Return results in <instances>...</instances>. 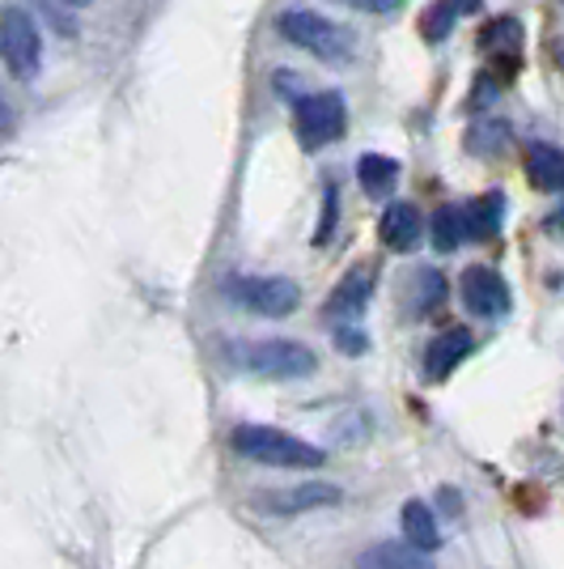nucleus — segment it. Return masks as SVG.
I'll return each mask as SVG.
<instances>
[{"label": "nucleus", "mask_w": 564, "mask_h": 569, "mask_svg": "<svg viewBox=\"0 0 564 569\" xmlns=\"http://www.w3.org/2000/svg\"><path fill=\"white\" fill-rule=\"evenodd\" d=\"M234 455L251 459V463H263V468H298V472H310V468H323L328 455L319 451L314 442H302L284 429L272 426H238L234 438H230Z\"/></svg>", "instance_id": "nucleus-1"}, {"label": "nucleus", "mask_w": 564, "mask_h": 569, "mask_svg": "<svg viewBox=\"0 0 564 569\" xmlns=\"http://www.w3.org/2000/svg\"><path fill=\"white\" fill-rule=\"evenodd\" d=\"M276 30L289 48L306 51L314 60H328V64H340L353 56V34L344 26H335L331 18L314 13V9H284L276 18Z\"/></svg>", "instance_id": "nucleus-2"}, {"label": "nucleus", "mask_w": 564, "mask_h": 569, "mask_svg": "<svg viewBox=\"0 0 564 569\" xmlns=\"http://www.w3.org/2000/svg\"><path fill=\"white\" fill-rule=\"evenodd\" d=\"M234 361L246 366L259 379H310L319 370V357L310 345L302 340H289V336H276V340H246V345H234Z\"/></svg>", "instance_id": "nucleus-3"}, {"label": "nucleus", "mask_w": 564, "mask_h": 569, "mask_svg": "<svg viewBox=\"0 0 564 569\" xmlns=\"http://www.w3.org/2000/svg\"><path fill=\"white\" fill-rule=\"evenodd\" d=\"M349 128V102L335 90H323V94H310L298 102V141L306 153H319L328 149L331 141H340Z\"/></svg>", "instance_id": "nucleus-4"}, {"label": "nucleus", "mask_w": 564, "mask_h": 569, "mask_svg": "<svg viewBox=\"0 0 564 569\" xmlns=\"http://www.w3.org/2000/svg\"><path fill=\"white\" fill-rule=\"evenodd\" d=\"M0 56H4V69L18 81H30L43 64V34H39L34 18L22 13L18 4H9L0 13Z\"/></svg>", "instance_id": "nucleus-5"}, {"label": "nucleus", "mask_w": 564, "mask_h": 569, "mask_svg": "<svg viewBox=\"0 0 564 569\" xmlns=\"http://www.w3.org/2000/svg\"><path fill=\"white\" fill-rule=\"evenodd\" d=\"M225 293L234 298L238 307L268 315V319H284L302 307V289L289 277H234L225 284Z\"/></svg>", "instance_id": "nucleus-6"}, {"label": "nucleus", "mask_w": 564, "mask_h": 569, "mask_svg": "<svg viewBox=\"0 0 564 569\" xmlns=\"http://www.w3.org/2000/svg\"><path fill=\"white\" fill-rule=\"evenodd\" d=\"M463 302L475 319H505L514 310V293L496 268H467L463 272Z\"/></svg>", "instance_id": "nucleus-7"}, {"label": "nucleus", "mask_w": 564, "mask_h": 569, "mask_svg": "<svg viewBox=\"0 0 564 569\" xmlns=\"http://www.w3.org/2000/svg\"><path fill=\"white\" fill-rule=\"evenodd\" d=\"M374 284H377V272L370 263H353L349 272H344V281L335 284V293H331L328 302V319H340V323H356L365 307H370V298H374Z\"/></svg>", "instance_id": "nucleus-8"}, {"label": "nucleus", "mask_w": 564, "mask_h": 569, "mask_svg": "<svg viewBox=\"0 0 564 569\" xmlns=\"http://www.w3.org/2000/svg\"><path fill=\"white\" fill-rule=\"evenodd\" d=\"M340 501V485L328 480H310V485H289L281 493H268L263 510H276V515H306V510H323Z\"/></svg>", "instance_id": "nucleus-9"}, {"label": "nucleus", "mask_w": 564, "mask_h": 569, "mask_svg": "<svg viewBox=\"0 0 564 569\" xmlns=\"http://www.w3.org/2000/svg\"><path fill=\"white\" fill-rule=\"evenodd\" d=\"M424 234V217L416 204H407V200H395V204H386V213L377 221V238L386 242V251H412Z\"/></svg>", "instance_id": "nucleus-10"}, {"label": "nucleus", "mask_w": 564, "mask_h": 569, "mask_svg": "<svg viewBox=\"0 0 564 569\" xmlns=\"http://www.w3.org/2000/svg\"><path fill=\"white\" fill-rule=\"evenodd\" d=\"M471 349H475V340H471L467 328H446V332L429 345V353H424V375L433 382L450 379V375L467 361Z\"/></svg>", "instance_id": "nucleus-11"}, {"label": "nucleus", "mask_w": 564, "mask_h": 569, "mask_svg": "<svg viewBox=\"0 0 564 569\" xmlns=\"http://www.w3.org/2000/svg\"><path fill=\"white\" fill-rule=\"evenodd\" d=\"M356 569H437L433 557L416 545H395V540H382V545H370L361 557H356Z\"/></svg>", "instance_id": "nucleus-12"}, {"label": "nucleus", "mask_w": 564, "mask_h": 569, "mask_svg": "<svg viewBox=\"0 0 564 569\" xmlns=\"http://www.w3.org/2000/svg\"><path fill=\"white\" fill-rule=\"evenodd\" d=\"M517 48H522V26H517L514 18H496V22H489V30L480 34V51L501 69V77H514Z\"/></svg>", "instance_id": "nucleus-13"}, {"label": "nucleus", "mask_w": 564, "mask_h": 569, "mask_svg": "<svg viewBox=\"0 0 564 569\" xmlns=\"http://www.w3.org/2000/svg\"><path fill=\"white\" fill-rule=\"evenodd\" d=\"M526 179L540 191H564V149L556 144H531L526 149Z\"/></svg>", "instance_id": "nucleus-14"}, {"label": "nucleus", "mask_w": 564, "mask_h": 569, "mask_svg": "<svg viewBox=\"0 0 564 569\" xmlns=\"http://www.w3.org/2000/svg\"><path fill=\"white\" fill-rule=\"evenodd\" d=\"M400 522H403V540H407V545L424 548V552H437V548H442V527H437V515H433L424 501H403Z\"/></svg>", "instance_id": "nucleus-15"}, {"label": "nucleus", "mask_w": 564, "mask_h": 569, "mask_svg": "<svg viewBox=\"0 0 564 569\" xmlns=\"http://www.w3.org/2000/svg\"><path fill=\"white\" fill-rule=\"evenodd\" d=\"M501 221H505V196L501 191H489V196L467 204V230L475 242H489V238L501 234Z\"/></svg>", "instance_id": "nucleus-16"}, {"label": "nucleus", "mask_w": 564, "mask_h": 569, "mask_svg": "<svg viewBox=\"0 0 564 569\" xmlns=\"http://www.w3.org/2000/svg\"><path fill=\"white\" fill-rule=\"evenodd\" d=\"M429 238H433V247H437L442 256L459 251V247H463V242L471 238L467 209H459V204H442V209L433 213V230H429Z\"/></svg>", "instance_id": "nucleus-17"}, {"label": "nucleus", "mask_w": 564, "mask_h": 569, "mask_svg": "<svg viewBox=\"0 0 564 569\" xmlns=\"http://www.w3.org/2000/svg\"><path fill=\"white\" fill-rule=\"evenodd\" d=\"M356 179H361L365 196H391L395 183H400V162L386 158V153H365L356 162Z\"/></svg>", "instance_id": "nucleus-18"}, {"label": "nucleus", "mask_w": 564, "mask_h": 569, "mask_svg": "<svg viewBox=\"0 0 564 569\" xmlns=\"http://www.w3.org/2000/svg\"><path fill=\"white\" fill-rule=\"evenodd\" d=\"M446 307V277L437 268H421L416 284H412V315H433V310Z\"/></svg>", "instance_id": "nucleus-19"}, {"label": "nucleus", "mask_w": 564, "mask_h": 569, "mask_svg": "<svg viewBox=\"0 0 564 569\" xmlns=\"http://www.w3.org/2000/svg\"><path fill=\"white\" fill-rule=\"evenodd\" d=\"M471 9H480V0H442V4H433V9L424 13V39H429V43L446 39L450 26L459 22V13H471Z\"/></svg>", "instance_id": "nucleus-20"}, {"label": "nucleus", "mask_w": 564, "mask_h": 569, "mask_svg": "<svg viewBox=\"0 0 564 569\" xmlns=\"http://www.w3.org/2000/svg\"><path fill=\"white\" fill-rule=\"evenodd\" d=\"M505 144H510V123H501V119H484V123L471 128L467 149L471 153H480V158H496Z\"/></svg>", "instance_id": "nucleus-21"}, {"label": "nucleus", "mask_w": 564, "mask_h": 569, "mask_svg": "<svg viewBox=\"0 0 564 569\" xmlns=\"http://www.w3.org/2000/svg\"><path fill=\"white\" fill-rule=\"evenodd\" d=\"M335 217H340V191H335V183H328V191H323V221H319V230H314V242L323 247L331 238V230H335Z\"/></svg>", "instance_id": "nucleus-22"}, {"label": "nucleus", "mask_w": 564, "mask_h": 569, "mask_svg": "<svg viewBox=\"0 0 564 569\" xmlns=\"http://www.w3.org/2000/svg\"><path fill=\"white\" fill-rule=\"evenodd\" d=\"M335 345H340V349H344L349 357H361L365 349H370L365 332H356L353 323H340V328H335Z\"/></svg>", "instance_id": "nucleus-23"}, {"label": "nucleus", "mask_w": 564, "mask_h": 569, "mask_svg": "<svg viewBox=\"0 0 564 569\" xmlns=\"http://www.w3.org/2000/svg\"><path fill=\"white\" fill-rule=\"evenodd\" d=\"M340 4L361 9V13H395V9H403V0H340Z\"/></svg>", "instance_id": "nucleus-24"}, {"label": "nucleus", "mask_w": 564, "mask_h": 569, "mask_svg": "<svg viewBox=\"0 0 564 569\" xmlns=\"http://www.w3.org/2000/svg\"><path fill=\"white\" fill-rule=\"evenodd\" d=\"M547 230H552V234H561V238H564V209H556V213L547 217Z\"/></svg>", "instance_id": "nucleus-25"}, {"label": "nucleus", "mask_w": 564, "mask_h": 569, "mask_svg": "<svg viewBox=\"0 0 564 569\" xmlns=\"http://www.w3.org/2000/svg\"><path fill=\"white\" fill-rule=\"evenodd\" d=\"M64 4H90V0H64Z\"/></svg>", "instance_id": "nucleus-26"}, {"label": "nucleus", "mask_w": 564, "mask_h": 569, "mask_svg": "<svg viewBox=\"0 0 564 569\" xmlns=\"http://www.w3.org/2000/svg\"><path fill=\"white\" fill-rule=\"evenodd\" d=\"M561 69H564V48H561Z\"/></svg>", "instance_id": "nucleus-27"}]
</instances>
